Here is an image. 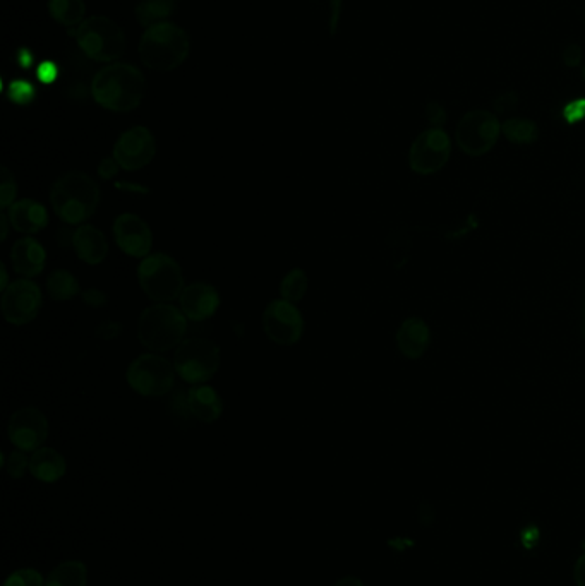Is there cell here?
I'll return each mask as SVG.
<instances>
[{
	"instance_id": "obj_1",
	"label": "cell",
	"mask_w": 585,
	"mask_h": 586,
	"mask_svg": "<svg viewBox=\"0 0 585 586\" xmlns=\"http://www.w3.org/2000/svg\"><path fill=\"white\" fill-rule=\"evenodd\" d=\"M143 72L133 64L112 62L95 74L91 81L93 100L110 112H131L145 98Z\"/></svg>"
},
{
	"instance_id": "obj_2",
	"label": "cell",
	"mask_w": 585,
	"mask_h": 586,
	"mask_svg": "<svg viewBox=\"0 0 585 586\" xmlns=\"http://www.w3.org/2000/svg\"><path fill=\"white\" fill-rule=\"evenodd\" d=\"M50 203L61 222L81 227L97 211L100 187L85 172L71 170L55 180L50 189Z\"/></svg>"
},
{
	"instance_id": "obj_3",
	"label": "cell",
	"mask_w": 585,
	"mask_h": 586,
	"mask_svg": "<svg viewBox=\"0 0 585 586\" xmlns=\"http://www.w3.org/2000/svg\"><path fill=\"white\" fill-rule=\"evenodd\" d=\"M189 36L177 24H153L139 42V57L151 71L169 72L184 64L189 55Z\"/></svg>"
},
{
	"instance_id": "obj_4",
	"label": "cell",
	"mask_w": 585,
	"mask_h": 586,
	"mask_svg": "<svg viewBox=\"0 0 585 586\" xmlns=\"http://www.w3.org/2000/svg\"><path fill=\"white\" fill-rule=\"evenodd\" d=\"M187 317L172 304H155L141 312L138 340L151 352H167L186 340Z\"/></svg>"
},
{
	"instance_id": "obj_5",
	"label": "cell",
	"mask_w": 585,
	"mask_h": 586,
	"mask_svg": "<svg viewBox=\"0 0 585 586\" xmlns=\"http://www.w3.org/2000/svg\"><path fill=\"white\" fill-rule=\"evenodd\" d=\"M141 290L155 304H170L181 297L184 290V273L181 264L169 254L157 252L146 256L138 268Z\"/></svg>"
},
{
	"instance_id": "obj_6",
	"label": "cell",
	"mask_w": 585,
	"mask_h": 586,
	"mask_svg": "<svg viewBox=\"0 0 585 586\" xmlns=\"http://www.w3.org/2000/svg\"><path fill=\"white\" fill-rule=\"evenodd\" d=\"M76 42L81 52L95 62H114L126 52V35L107 16H91L79 24Z\"/></svg>"
},
{
	"instance_id": "obj_7",
	"label": "cell",
	"mask_w": 585,
	"mask_h": 586,
	"mask_svg": "<svg viewBox=\"0 0 585 586\" xmlns=\"http://www.w3.org/2000/svg\"><path fill=\"white\" fill-rule=\"evenodd\" d=\"M220 348L208 338H186L174 353L177 376L189 384H206L220 369Z\"/></svg>"
},
{
	"instance_id": "obj_8",
	"label": "cell",
	"mask_w": 585,
	"mask_h": 586,
	"mask_svg": "<svg viewBox=\"0 0 585 586\" xmlns=\"http://www.w3.org/2000/svg\"><path fill=\"white\" fill-rule=\"evenodd\" d=\"M174 362L157 353H143L127 369V383L134 393L146 398H160L170 393L175 384Z\"/></svg>"
},
{
	"instance_id": "obj_9",
	"label": "cell",
	"mask_w": 585,
	"mask_h": 586,
	"mask_svg": "<svg viewBox=\"0 0 585 586\" xmlns=\"http://www.w3.org/2000/svg\"><path fill=\"white\" fill-rule=\"evenodd\" d=\"M501 134V124L488 110H472L460 119L455 141L467 156H483L495 148Z\"/></svg>"
},
{
	"instance_id": "obj_10",
	"label": "cell",
	"mask_w": 585,
	"mask_h": 586,
	"mask_svg": "<svg viewBox=\"0 0 585 586\" xmlns=\"http://www.w3.org/2000/svg\"><path fill=\"white\" fill-rule=\"evenodd\" d=\"M452 153V141L440 127L421 132L409 150V167L414 174L433 175L447 165Z\"/></svg>"
},
{
	"instance_id": "obj_11",
	"label": "cell",
	"mask_w": 585,
	"mask_h": 586,
	"mask_svg": "<svg viewBox=\"0 0 585 586\" xmlns=\"http://www.w3.org/2000/svg\"><path fill=\"white\" fill-rule=\"evenodd\" d=\"M263 331L268 340L280 347H292L304 335V316L296 304L287 300H273L263 312Z\"/></svg>"
},
{
	"instance_id": "obj_12",
	"label": "cell",
	"mask_w": 585,
	"mask_h": 586,
	"mask_svg": "<svg viewBox=\"0 0 585 586\" xmlns=\"http://www.w3.org/2000/svg\"><path fill=\"white\" fill-rule=\"evenodd\" d=\"M42 290L28 278L14 280L2 292V316L7 323L25 326L35 321L42 309Z\"/></svg>"
},
{
	"instance_id": "obj_13",
	"label": "cell",
	"mask_w": 585,
	"mask_h": 586,
	"mask_svg": "<svg viewBox=\"0 0 585 586\" xmlns=\"http://www.w3.org/2000/svg\"><path fill=\"white\" fill-rule=\"evenodd\" d=\"M7 436L16 448L35 453L49 437V420L38 408H19L9 419Z\"/></svg>"
},
{
	"instance_id": "obj_14",
	"label": "cell",
	"mask_w": 585,
	"mask_h": 586,
	"mask_svg": "<svg viewBox=\"0 0 585 586\" xmlns=\"http://www.w3.org/2000/svg\"><path fill=\"white\" fill-rule=\"evenodd\" d=\"M155 153H157L155 136L151 134L148 127L136 126L121 134V138L114 144L112 156L121 168L127 172H136L150 165L155 158Z\"/></svg>"
},
{
	"instance_id": "obj_15",
	"label": "cell",
	"mask_w": 585,
	"mask_h": 586,
	"mask_svg": "<svg viewBox=\"0 0 585 586\" xmlns=\"http://www.w3.org/2000/svg\"><path fill=\"white\" fill-rule=\"evenodd\" d=\"M114 239L124 254L145 259L153 247V232L141 216L124 213L115 218Z\"/></svg>"
},
{
	"instance_id": "obj_16",
	"label": "cell",
	"mask_w": 585,
	"mask_h": 586,
	"mask_svg": "<svg viewBox=\"0 0 585 586\" xmlns=\"http://www.w3.org/2000/svg\"><path fill=\"white\" fill-rule=\"evenodd\" d=\"M179 305L187 321L201 323L215 316L220 307V293L210 283H193L182 290Z\"/></svg>"
},
{
	"instance_id": "obj_17",
	"label": "cell",
	"mask_w": 585,
	"mask_h": 586,
	"mask_svg": "<svg viewBox=\"0 0 585 586\" xmlns=\"http://www.w3.org/2000/svg\"><path fill=\"white\" fill-rule=\"evenodd\" d=\"M11 227L19 234L35 235L49 225V213L42 203L35 199H21L6 210Z\"/></svg>"
},
{
	"instance_id": "obj_18",
	"label": "cell",
	"mask_w": 585,
	"mask_h": 586,
	"mask_svg": "<svg viewBox=\"0 0 585 586\" xmlns=\"http://www.w3.org/2000/svg\"><path fill=\"white\" fill-rule=\"evenodd\" d=\"M186 405L189 415L203 424L217 422L224 413L222 396L218 395L217 389L206 384H194L187 391Z\"/></svg>"
},
{
	"instance_id": "obj_19",
	"label": "cell",
	"mask_w": 585,
	"mask_h": 586,
	"mask_svg": "<svg viewBox=\"0 0 585 586\" xmlns=\"http://www.w3.org/2000/svg\"><path fill=\"white\" fill-rule=\"evenodd\" d=\"M11 261H13L14 271L23 278H37L42 275L47 263V252L45 247L33 237H23V239L14 242L11 249Z\"/></svg>"
},
{
	"instance_id": "obj_20",
	"label": "cell",
	"mask_w": 585,
	"mask_h": 586,
	"mask_svg": "<svg viewBox=\"0 0 585 586\" xmlns=\"http://www.w3.org/2000/svg\"><path fill=\"white\" fill-rule=\"evenodd\" d=\"M431 331L421 317H409L397 331V347L405 359L419 360L428 352Z\"/></svg>"
},
{
	"instance_id": "obj_21",
	"label": "cell",
	"mask_w": 585,
	"mask_h": 586,
	"mask_svg": "<svg viewBox=\"0 0 585 586\" xmlns=\"http://www.w3.org/2000/svg\"><path fill=\"white\" fill-rule=\"evenodd\" d=\"M73 247L83 263L90 266L102 264L109 256L107 237L93 225H81L74 230Z\"/></svg>"
},
{
	"instance_id": "obj_22",
	"label": "cell",
	"mask_w": 585,
	"mask_h": 586,
	"mask_svg": "<svg viewBox=\"0 0 585 586\" xmlns=\"http://www.w3.org/2000/svg\"><path fill=\"white\" fill-rule=\"evenodd\" d=\"M66 472V458L54 448H40L31 455L30 473L43 484L59 482Z\"/></svg>"
},
{
	"instance_id": "obj_23",
	"label": "cell",
	"mask_w": 585,
	"mask_h": 586,
	"mask_svg": "<svg viewBox=\"0 0 585 586\" xmlns=\"http://www.w3.org/2000/svg\"><path fill=\"white\" fill-rule=\"evenodd\" d=\"M88 568L81 561H66L50 571L45 586H86Z\"/></svg>"
},
{
	"instance_id": "obj_24",
	"label": "cell",
	"mask_w": 585,
	"mask_h": 586,
	"mask_svg": "<svg viewBox=\"0 0 585 586\" xmlns=\"http://www.w3.org/2000/svg\"><path fill=\"white\" fill-rule=\"evenodd\" d=\"M47 293L55 302H67L81 293V287L71 271L55 270L47 280Z\"/></svg>"
},
{
	"instance_id": "obj_25",
	"label": "cell",
	"mask_w": 585,
	"mask_h": 586,
	"mask_svg": "<svg viewBox=\"0 0 585 586\" xmlns=\"http://www.w3.org/2000/svg\"><path fill=\"white\" fill-rule=\"evenodd\" d=\"M49 12L62 26H76L85 21V0H49Z\"/></svg>"
},
{
	"instance_id": "obj_26",
	"label": "cell",
	"mask_w": 585,
	"mask_h": 586,
	"mask_svg": "<svg viewBox=\"0 0 585 586\" xmlns=\"http://www.w3.org/2000/svg\"><path fill=\"white\" fill-rule=\"evenodd\" d=\"M174 9L175 0H139L136 6V19L139 24L150 28L153 24L163 23Z\"/></svg>"
},
{
	"instance_id": "obj_27",
	"label": "cell",
	"mask_w": 585,
	"mask_h": 586,
	"mask_svg": "<svg viewBox=\"0 0 585 586\" xmlns=\"http://www.w3.org/2000/svg\"><path fill=\"white\" fill-rule=\"evenodd\" d=\"M501 132L513 144H532L539 138V127L536 122L522 117L505 120L501 124Z\"/></svg>"
},
{
	"instance_id": "obj_28",
	"label": "cell",
	"mask_w": 585,
	"mask_h": 586,
	"mask_svg": "<svg viewBox=\"0 0 585 586\" xmlns=\"http://www.w3.org/2000/svg\"><path fill=\"white\" fill-rule=\"evenodd\" d=\"M308 287L309 280L306 271L296 268V270L289 271L282 283H280V295L287 302L297 304V302H301L306 297Z\"/></svg>"
},
{
	"instance_id": "obj_29",
	"label": "cell",
	"mask_w": 585,
	"mask_h": 586,
	"mask_svg": "<svg viewBox=\"0 0 585 586\" xmlns=\"http://www.w3.org/2000/svg\"><path fill=\"white\" fill-rule=\"evenodd\" d=\"M16 194H18V184L13 172L7 167L0 170V208L6 211L11 204L16 203Z\"/></svg>"
},
{
	"instance_id": "obj_30",
	"label": "cell",
	"mask_w": 585,
	"mask_h": 586,
	"mask_svg": "<svg viewBox=\"0 0 585 586\" xmlns=\"http://www.w3.org/2000/svg\"><path fill=\"white\" fill-rule=\"evenodd\" d=\"M4 467H6L9 477L14 480L23 479L25 473L30 470V460L26 456V451L16 449L13 453H9L6 461H4Z\"/></svg>"
},
{
	"instance_id": "obj_31",
	"label": "cell",
	"mask_w": 585,
	"mask_h": 586,
	"mask_svg": "<svg viewBox=\"0 0 585 586\" xmlns=\"http://www.w3.org/2000/svg\"><path fill=\"white\" fill-rule=\"evenodd\" d=\"M4 586H45V580L37 569H18L7 576Z\"/></svg>"
},
{
	"instance_id": "obj_32",
	"label": "cell",
	"mask_w": 585,
	"mask_h": 586,
	"mask_svg": "<svg viewBox=\"0 0 585 586\" xmlns=\"http://www.w3.org/2000/svg\"><path fill=\"white\" fill-rule=\"evenodd\" d=\"M9 96H11V100L14 103H19V105H26V103H31V100L35 98V90H33V86L30 83H26V81H14L11 84V88H9Z\"/></svg>"
},
{
	"instance_id": "obj_33",
	"label": "cell",
	"mask_w": 585,
	"mask_h": 586,
	"mask_svg": "<svg viewBox=\"0 0 585 586\" xmlns=\"http://www.w3.org/2000/svg\"><path fill=\"white\" fill-rule=\"evenodd\" d=\"M563 117L568 124H577L580 120L585 119V98L568 103L567 107L563 108Z\"/></svg>"
},
{
	"instance_id": "obj_34",
	"label": "cell",
	"mask_w": 585,
	"mask_h": 586,
	"mask_svg": "<svg viewBox=\"0 0 585 586\" xmlns=\"http://www.w3.org/2000/svg\"><path fill=\"white\" fill-rule=\"evenodd\" d=\"M121 331V323H117V321H103L95 329V335H97V338H102V340H115V338H119Z\"/></svg>"
},
{
	"instance_id": "obj_35",
	"label": "cell",
	"mask_w": 585,
	"mask_h": 586,
	"mask_svg": "<svg viewBox=\"0 0 585 586\" xmlns=\"http://www.w3.org/2000/svg\"><path fill=\"white\" fill-rule=\"evenodd\" d=\"M81 297H83V302L91 309H100V307L107 305V302H109L107 295L102 290H97V288H88V290L81 293Z\"/></svg>"
},
{
	"instance_id": "obj_36",
	"label": "cell",
	"mask_w": 585,
	"mask_h": 586,
	"mask_svg": "<svg viewBox=\"0 0 585 586\" xmlns=\"http://www.w3.org/2000/svg\"><path fill=\"white\" fill-rule=\"evenodd\" d=\"M119 170H121V165L117 163L114 156L112 158H103L100 165H98V175L103 180L114 179L115 175L119 174Z\"/></svg>"
},
{
	"instance_id": "obj_37",
	"label": "cell",
	"mask_w": 585,
	"mask_h": 586,
	"mask_svg": "<svg viewBox=\"0 0 585 586\" xmlns=\"http://www.w3.org/2000/svg\"><path fill=\"white\" fill-rule=\"evenodd\" d=\"M426 115H428V120L433 124V127H443L445 124V120H447V112H445V108L441 107L440 103H429L428 107H426Z\"/></svg>"
},
{
	"instance_id": "obj_38",
	"label": "cell",
	"mask_w": 585,
	"mask_h": 586,
	"mask_svg": "<svg viewBox=\"0 0 585 586\" xmlns=\"http://www.w3.org/2000/svg\"><path fill=\"white\" fill-rule=\"evenodd\" d=\"M563 62L568 67H579L582 64V48L577 43H570L563 50Z\"/></svg>"
},
{
	"instance_id": "obj_39",
	"label": "cell",
	"mask_w": 585,
	"mask_h": 586,
	"mask_svg": "<svg viewBox=\"0 0 585 586\" xmlns=\"http://www.w3.org/2000/svg\"><path fill=\"white\" fill-rule=\"evenodd\" d=\"M495 107L498 112L505 114L508 110L517 107V95H515V93H505V95H501L500 98L496 100Z\"/></svg>"
},
{
	"instance_id": "obj_40",
	"label": "cell",
	"mask_w": 585,
	"mask_h": 586,
	"mask_svg": "<svg viewBox=\"0 0 585 586\" xmlns=\"http://www.w3.org/2000/svg\"><path fill=\"white\" fill-rule=\"evenodd\" d=\"M573 578H575V585L585 586V554H582V556L579 557V561L575 563Z\"/></svg>"
},
{
	"instance_id": "obj_41",
	"label": "cell",
	"mask_w": 585,
	"mask_h": 586,
	"mask_svg": "<svg viewBox=\"0 0 585 586\" xmlns=\"http://www.w3.org/2000/svg\"><path fill=\"white\" fill-rule=\"evenodd\" d=\"M333 586H366L362 583L359 578L356 576H345V578H340V580L335 583Z\"/></svg>"
},
{
	"instance_id": "obj_42",
	"label": "cell",
	"mask_w": 585,
	"mask_h": 586,
	"mask_svg": "<svg viewBox=\"0 0 585 586\" xmlns=\"http://www.w3.org/2000/svg\"><path fill=\"white\" fill-rule=\"evenodd\" d=\"M9 225H11V220H9V216H7L6 211L0 215V227H2V239L6 240L7 235H9Z\"/></svg>"
},
{
	"instance_id": "obj_43",
	"label": "cell",
	"mask_w": 585,
	"mask_h": 586,
	"mask_svg": "<svg viewBox=\"0 0 585 586\" xmlns=\"http://www.w3.org/2000/svg\"><path fill=\"white\" fill-rule=\"evenodd\" d=\"M0 273H2V280H0V290L4 292L9 285L13 282H9V273H7L6 264H0Z\"/></svg>"
},
{
	"instance_id": "obj_44",
	"label": "cell",
	"mask_w": 585,
	"mask_h": 586,
	"mask_svg": "<svg viewBox=\"0 0 585 586\" xmlns=\"http://www.w3.org/2000/svg\"><path fill=\"white\" fill-rule=\"evenodd\" d=\"M582 338L585 340V297H584V311H582Z\"/></svg>"
},
{
	"instance_id": "obj_45",
	"label": "cell",
	"mask_w": 585,
	"mask_h": 586,
	"mask_svg": "<svg viewBox=\"0 0 585 586\" xmlns=\"http://www.w3.org/2000/svg\"><path fill=\"white\" fill-rule=\"evenodd\" d=\"M582 78H584V81H585V66L582 67Z\"/></svg>"
}]
</instances>
